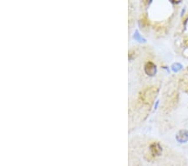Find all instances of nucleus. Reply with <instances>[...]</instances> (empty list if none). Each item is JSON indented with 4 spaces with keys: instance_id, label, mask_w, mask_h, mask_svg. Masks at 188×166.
Instances as JSON below:
<instances>
[{
    "instance_id": "f257e3e1",
    "label": "nucleus",
    "mask_w": 188,
    "mask_h": 166,
    "mask_svg": "<svg viewBox=\"0 0 188 166\" xmlns=\"http://www.w3.org/2000/svg\"><path fill=\"white\" fill-rule=\"evenodd\" d=\"M157 92H158V88L157 87H147L140 93V100L144 104L150 105V104L153 103V101L157 95Z\"/></svg>"
},
{
    "instance_id": "f03ea898",
    "label": "nucleus",
    "mask_w": 188,
    "mask_h": 166,
    "mask_svg": "<svg viewBox=\"0 0 188 166\" xmlns=\"http://www.w3.org/2000/svg\"><path fill=\"white\" fill-rule=\"evenodd\" d=\"M145 71L148 76H155L156 73V65L151 62V61H148L147 63L145 65Z\"/></svg>"
},
{
    "instance_id": "7ed1b4c3",
    "label": "nucleus",
    "mask_w": 188,
    "mask_h": 166,
    "mask_svg": "<svg viewBox=\"0 0 188 166\" xmlns=\"http://www.w3.org/2000/svg\"><path fill=\"white\" fill-rule=\"evenodd\" d=\"M150 150L153 156H159L161 154L162 149L158 143H153L150 146Z\"/></svg>"
},
{
    "instance_id": "20e7f679",
    "label": "nucleus",
    "mask_w": 188,
    "mask_h": 166,
    "mask_svg": "<svg viewBox=\"0 0 188 166\" xmlns=\"http://www.w3.org/2000/svg\"><path fill=\"white\" fill-rule=\"evenodd\" d=\"M176 138L181 143H185L188 140V132L187 130H182L178 133Z\"/></svg>"
}]
</instances>
